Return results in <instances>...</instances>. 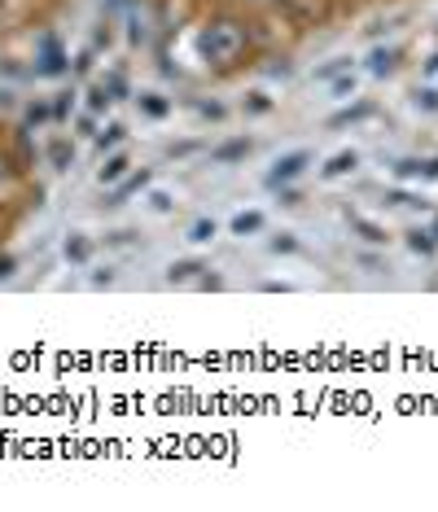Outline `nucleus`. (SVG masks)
I'll return each instance as SVG.
<instances>
[{
  "mask_svg": "<svg viewBox=\"0 0 438 512\" xmlns=\"http://www.w3.org/2000/svg\"><path fill=\"white\" fill-rule=\"evenodd\" d=\"M246 149H250V141H233V145H224V149H219V162H233V158H241V154H246Z\"/></svg>",
  "mask_w": 438,
  "mask_h": 512,
  "instance_id": "9b49d317",
  "label": "nucleus"
},
{
  "mask_svg": "<svg viewBox=\"0 0 438 512\" xmlns=\"http://www.w3.org/2000/svg\"><path fill=\"white\" fill-rule=\"evenodd\" d=\"M119 141H123V127L114 123V127H106V136H101L97 145H101V149H110V145H119Z\"/></svg>",
  "mask_w": 438,
  "mask_h": 512,
  "instance_id": "4468645a",
  "label": "nucleus"
},
{
  "mask_svg": "<svg viewBox=\"0 0 438 512\" xmlns=\"http://www.w3.org/2000/svg\"><path fill=\"white\" fill-rule=\"evenodd\" d=\"M241 49H246V31H241L237 22H215L202 36V53H206V62H215V66H233Z\"/></svg>",
  "mask_w": 438,
  "mask_h": 512,
  "instance_id": "f257e3e1",
  "label": "nucleus"
},
{
  "mask_svg": "<svg viewBox=\"0 0 438 512\" xmlns=\"http://www.w3.org/2000/svg\"><path fill=\"white\" fill-rule=\"evenodd\" d=\"M351 88H355V79H338V84H333V92H338V97H347Z\"/></svg>",
  "mask_w": 438,
  "mask_h": 512,
  "instance_id": "aec40b11",
  "label": "nucleus"
},
{
  "mask_svg": "<svg viewBox=\"0 0 438 512\" xmlns=\"http://www.w3.org/2000/svg\"><path fill=\"white\" fill-rule=\"evenodd\" d=\"M272 250H294V241H290V232H281V237L272 241Z\"/></svg>",
  "mask_w": 438,
  "mask_h": 512,
  "instance_id": "6ab92c4d",
  "label": "nucleus"
},
{
  "mask_svg": "<svg viewBox=\"0 0 438 512\" xmlns=\"http://www.w3.org/2000/svg\"><path fill=\"white\" fill-rule=\"evenodd\" d=\"M311 162L307 149H294V154H285V158H276V167L268 171V184H285V180H294V176H303V167Z\"/></svg>",
  "mask_w": 438,
  "mask_h": 512,
  "instance_id": "f03ea898",
  "label": "nucleus"
},
{
  "mask_svg": "<svg viewBox=\"0 0 438 512\" xmlns=\"http://www.w3.org/2000/svg\"><path fill=\"white\" fill-rule=\"evenodd\" d=\"M395 62H399L395 49H373V57H368V71H373V75H390V71H395Z\"/></svg>",
  "mask_w": 438,
  "mask_h": 512,
  "instance_id": "20e7f679",
  "label": "nucleus"
},
{
  "mask_svg": "<svg viewBox=\"0 0 438 512\" xmlns=\"http://www.w3.org/2000/svg\"><path fill=\"white\" fill-rule=\"evenodd\" d=\"M434 241H438V224H434Z\"/></svg>",
  "mask_w": 438,
  "mask_h": 512,
  "instance_id": "412c9836",
  "label": "nucleus"
},
{
  "mask_svg": "<svg viewBox=\"0 0 438 512\" xmlns=\"http://www.w3.org/2000/svg\"><path fill=\"white\" fill-rule=\"evenodd\" d=\"M347 66H351V57H333V62L329 66H320V79H333V75H338V71H347Z\"/></svg>",
  "mask_w": 438,
  "mask_h": 512,
  "instance_id": "ddd939ff",
  "label": "nucleus"
},
{
  "mask_svg": "<svg viewBox=\"0 0 438 512\" xmlns=\"http://www.w3.org/2000/svg\"><path fill=\"white\" fill-rule=\"evenodd\" d=\"M417 101H421V106H425V110H438V92H421V97H417Z\"/></svg>",
  "mask_w": 438,
  "mask_h": 512,
  "instance_id": "a211bd4d",
  "label": "nucleus"
},
{
  "mask_svg": "<svg viewBox=\"0 0 438 512\" xmlns=\"http://www.w3.org/2000/svg\"><path fill=\"white\" fill-rule=\"evenodd\" d=\"M66 254H71V259H88V246L84 241H66Z\"/></svg>",
  "mask_w": 438,
  "mask_h": 512,
  "instance_id": "dca6fc26",
  "label": "nucleus"
},
{
  "mask_svg": "<svg viewBox=\"0 0 438 512\" xmlns=\"http://www.w3.org/2000/svg\"><path fill=\"white\" fill-rule=\"evenodd\" d=\"M110 101H114V97H110V88H106V84H97V88L88 92V106H92V110H106Z\"/></svg>",
  "mask_w": 438,
  "mask_h": 512,
  "instance_id": "1a4fd4ad",
  "label": "nucleus"
},
{
  "mask_svg": "<svg viewBox=\"0 0 438 512\" xmlns=\"http://www.w3.org/2000/svg\"><path fill=\"white\" fill-rule=\"evenodd\" d=\"M408 246H412V250H417V254H430V250H434V232H425V228H417V232H412V237H408Z\"/></svg>",
  "mask_w": 438,
  "mask_h": 512,
  "instance_id": "6e6552de",
  "label": "nucleus"
},
{
  "mask_svg": "<svg viewBox=\"0 0 438 512\" xmlns=\"http://www.w3.org/2000/svg\"><path fill=\"white\" fill-rule=\"evenodd\" d=\"M211 237H215V224H211V219H198V224L189 228V241H211Z\"/></svg>",
  "mask_w": 438,
  "mask_h": 512,
  "instance_id": "9d476101",
  "label": "nucleus"
},
{
  "mask_svg": "<svg viewBox=\"0 0 438 512\" xmlns=\"http://www.w3.org/2000/svg\"><path fill=\"white\" fill-rule=\"evenodd\" d=\"M145 110H149V114H167V101H158V97H145Z\"/></svg>",
  "mask_w": 438,
  "mask_h": 512,
  "instance_id": "f3484780",
  "label": "nucleus"
},
{
  "mask_svg": "<svg viewBox=\"0 0 438 512\" xmlns=\"http://www.w3.org/2000/svg\"><path fill=\"white\" fill-rule=\"evenodd\" d=\"M259 228H263V215H259V211L233 219V232H237V237H246V232H259Z\"/></svg>",
  "mask_w": 438,
  "mask_h": 512,
  "instance_id": "0eeeda50",
  "label": "nucleus"
},
{
  "mask_svg": "<svg viewBox=\"0 0 438 512\" xmlns=\"http://www.w3.org/2000/svg\"><path fill=\"white\" fill-rule=\"evenodd\" d=\"M355 154H333L329 158V167H325V180H338V176H347V171H355Z\"/></svg>",
  "mask_w": 438,
  "mask_h": 512,
  "instance_id": "423d86ee",
  "label": "nucleus"
},
{
  "mask_svg": "<svg viewBox=\"0 0 438 512\" xmlns=\"http://www.w3.org/2000/svg\"><path fill=\"white\" fill-rule=\"evenodd\" d=\"M193 272H202V263H171V281H189Z\"/></svg>",
  "mask_w": 438,
  "mask_h": 512,
  "instance_id": "f8f14e48",
  "label": "nucleus"
},
{
  "mask_svg": "<svg viewBox=\"0 0 438 512\" xmlns=\"http://www.w3.org/2000/svg\"><path fill=\"white\" fill-rule=\"evenodd\" d=\"M128 167H132V162H128V154H114L110 162H106V167H101V184H114V180H123V176H128Z\"/></svg>",
  "mask_w": 438,
  "mask_h": 512,
  "instance_id": "39448f33",
  "label": "nucleus"
},
{
  "mask_svg": "<svg viewBox=\"0 0 438 512\" xmlns=\"http://www.w3.org/2000/svg\"><path fill=\"white\" fill-rule=\"evenodd\" d=\"M53 162H57V167H66V162H71V145L57 141V145H53Z\"/></svg>",
  "mask_w": 438,
  "mask_h": 512,
  "instance_id": "2eb2a0df",
  "label": "nucleus"
},
{
  "mask_svg": "<svg viewBox=\"0 0 438 512\" xmlns=\"http://www.w3.org/2000/svg\"><path fill=\"white\" fill-rule=\"evenodd\" d=\"M399 176H425V180H438V158H408V162H399Z\"/></svg>",
  "mask_w": 438,
  "mask_h": 512,
  "instance_id": "7ed1b4c3",
  "label": "nucleus"
}]
</instances>
